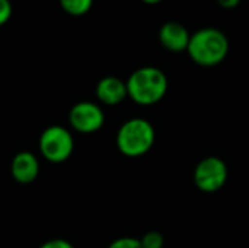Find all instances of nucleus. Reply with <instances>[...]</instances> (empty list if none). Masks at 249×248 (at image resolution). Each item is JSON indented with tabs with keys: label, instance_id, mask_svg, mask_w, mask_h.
Segmentation results:
<instances>
[{
	"label": "nucleus",
	"instance_id": "f257e3e1",
	"mask_svg": "<svg viewBox=\"0 0 249 248\" xmlns=\"http://www.w3.org/2000/svg\"><path fill=\"white\" fill-rule=\"evenodd\" d=\"M229 38L219 28L207 26L196 31L188 42V57L201 67L222 64L229 54Z\"/></svg>",
	"mask_w": 249,
	"mask_h": 248
},
{
	"label": "nucleus",
	"instance_id": "f03ea898",
	"mask_svg": "<svg viewBox=\"0 0 249 248\" xmlns=\"http://www.w3.org/2000/svg\"><path fill=\"white\" fill-rule=\"evenodd\" d=\"M128 98L142 107H150L160 102L169 88L163 70L155 66H144L134 70L125 80Z\"/></svg>",
	"mask_w": 249,
	"mask_h": 248
},
{
	"label": "nucleus",
	"instance_id": "7ed1b4c3",
	"mask_svg": "<svg viewBox=\"0 0 249 248\" xmlns=\"http://www.w3.org/2000/svg\"><path fill=\"white\" fill-rule=\"evenodd\" d=\"M156 142L153 124L142 117H133L124 121L115 136L117 149L127 158H142L152 151Z\"/></svg>",
	"mask_w": 249,
	"mask_h": 248
},
{
	"label": "nucleus",
	"instance_id": "20e7f679",
	"mask_svg": "<svg viewBox=\"0 0 249 248\" xmlns=\"http://www.w3.org/2000/svg\"><path fill=\"white\" fill-rule=\"evenodd\" d=\"M39 153L51 164L66 162L74 151L71 132L64 126H48L42 130L38 142Z\"/></svg>",
	"mask_w": 249,
	"mask_h": 248
},
{
	"label": "nucleus",
	"instance_id": "39448f33",
	"mask_svg": "<svg viewBox=\"0 0 249 248\" xmlns=\"http://www.w3.org/2000/svg\"><path fill=\"white\" fill-rule=\"evenodd\" d=\"M229 178L226 162L214 155L203 158L193 171V181L201 193L213 194L222 190Z\"/></svg>",
	"mask_w": 249,
	"mask_h": 248
},
{
	"label": "nucleus",
	"instance_id": "423d86ee",
	"mask_svg": "<svg viewBox=\"0 0 249 248\" xmlns=\"http://www.w3.org/2000/svg\"><path fill=\"white\" fill-rule=\"evenodd\" d=\"M70 127L80 134H93L105 124L104 110L92 101H80L69 111Z\"/></svg>",
	"mask_w": 249,
	"mask_h": 248
},
{
	"label": "nucleus",
	"instance_id": "0eeeda50",
	"mask_svg": "<svg viewBox=\"0 0 249 248\" xmlns=\"http://www.w3.org/2000/svg\"><path fill=\"white\" fill-rule=\"evenodd\" d=\"M12 178L19 184H31L39 174V161L29 151L18 152L10 162Z\"/></svg>",
	"mask_w": 249,
	"mask_h": 248
},
{
	"label": "nucleus",
	"instance_id": "6e6552de",
	"mask_svg": "<svg viewBox=\"0 0 249 248\" xmlns=\"http://www.w3.org/2000/svg\"><path fill=\"white\" fill-rule=\"evenodd\" d=\"M191 34L188 29L178 22H166L159 29V42L171 53L187 51Z\"/></svg>",
	"mask_w": 249,
	"mask_h": 248
},
{
	"label": "nucleus",
	"instance_id": "1a4fd4ad",
	"mask_svg": "<svg viewBox=\"0 0 249 248\" xmlns=\"http://www.w3.org/2000/svg\"><path fill=\"white\" fill-rule=\"evenodd\" d=\"M95 94H96V98L99 99V102L104 105H108V107L120 105L123 101H125L128 98L125 82L117 76L102 77L96 85Z\"/></svg>",
	"mask_w": 249,
	"mask_h": 248
},
{
	"label": "nucleus",
	"instance_id": "9d476101",
	"mask_svg": "<svg viewBox=\"0 0 249 248\" xmlns=\"http://www.w3.org/2000/svg\"><path fill=\"white\" fill-rule=\"evenodd\" d=\"M63 10L71 16H82L88 13L93 4V0H60Z\"/></svg>",
	"mask_w": 249,
	"mask_h": 248
},
{
	"label": "nucleus",
	"instance_id": "9b49d317",
	"mask_svg": "<svg viewBox=\"0 0 249 248\" xmlns=\"http://www.w3.org/2000/svg\"><path fill=\"white\" fill-rule=\"evenodd\" d=\"M140 240V244L143 248H163L165 247V238L158 231H149L146 232Z\"/></svg>",
	"mask_w": 249,
	"mask_h": 248
},
{
	"label": "nucleus",
	"instance_id": "f8f14e48",
	"mask_svg": "<svg viewBox=\"0 0 249 248\" xmlns=\"http://www.w3.org/2000/svg\"><path fill=\"white\" fill-rule=\"evenodd\" d=\"M108 248H143L140 244V240L139 238H134V237H121V238H117L114 240Z\"/></svg>",
	"mask_w": 249,
	"mask_h": 248
},
{
	"label": "nucleus",
	"instance_id": "ddd939ff",
	"mask_svg": "<svg viewBox=\"0 0 249 248\" xmlns=\"http://www.w3.org/2000/svg\"><path fill=\"white\" fill-rule=\"evenodd\" d=\"M12 16V3L9 0H0V26L4 25Z\"/></svg>",
	"mask_w": 249,
	"mask_h": 248
},
{
	"label": "nucleus",
	"instance_id": "4468645a",
	"mask_svg": "<svg viewBox=\"0 0 249 248\" xmlns=\"http://www.w3.org/2000/svg\"><path fill=\"white\" fill-rule=\"evenodd\" d=\"M38 248H74L73 244L67 240H63V238H53V240H48L45 241L44 244H41Z\"/></svg>",
	"mask_w": 249,
	"mask_h": 248
},
{
	"label": "nucleus",
	"instance_id": "2eb2a0df",
	"mask_svg": "<svg viewBox=\"0 0 249 248\" xmlns=\"http://www.w3.org/2000/svg\"><path fill=\"white\" fill-rule=\"evenodd\" d=\"M216 3H217L222 9L232 10V9H235V7L239 6L241 0H216Z\"/></svg>",
	"mask_w": 249,
	"mask_h": 248
},
{
	"label": "nucleus",
	"instance_id": "dca6fc26",
	"mask_svg": "<svg viewBox=\"0 0 249 248\" xmlns=\"http://www.w3.org/2000/svg\"><path fill=\"white\" fill-rule=\"evenodd\" d=\"M142 1H144L146 4H158V3H160L162 0H142Z\"/></svg>",
	"mask_w": 249,
	"mask_h": 248
}]
</instances>
